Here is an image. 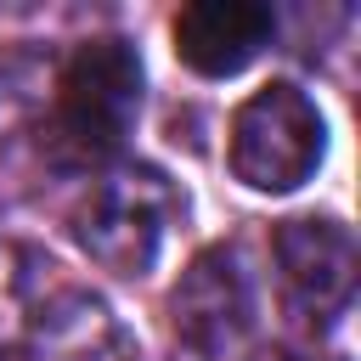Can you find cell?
<instances>
[{
  "instance_id": "8992f818",
  "label": "cell",
  "mask_w": 361,
  "mask_h": 361,
  "mask_svg": "<svg viewBox=\"0 0 361 361\" xmlns=\"http://www.w3.org/2000/svg\"><path fill=\"white\" fill-rule=\"evenodd\" d=\"M276 34V11L259 0H192L175 11V56L203 79L243 73Z\"/></svg>"
},
{
  "instance_id": "ba28073f",
  "label": "cell",
  "mask_w": 361,
  "mask_h": 361,
  "mask_svg": "<svg viewBox=\"0 0 361 361\" xmlns=\"http://www.w3.org/2000/svg\"><path fill=\"white\" fill-rule=\"evenodd\" d=\"M23 259H17V248L11 243H0V333L23 316V271H17Z\"/></svg>"
},
{
  "instance_id": "5b68a950",
  "label": "cell",
  "mask_w": 361,
  "mask_h": 361,
  "mask_svg": "<svg viewBox=\"0 0 361 361\" xmlns=\"http://www.w3.org/2000/svg\"><path fill=\"white\" fill-rule=\"evenodd\" d=\"M169 322H175V338L197 361H231L243 350V338L254 327V288H248L237 248L214 243L180 271V282L169 293Z\"/></svg>"
},
{
  "instance_id": "52a82bcc",
  "label": "cell",
  "mask_w": 361,
  "mask_h": 361,
  "mask_svg": "<svg viewBox=\"0 0 361 361\" xmlns=\"http://www.w3.org/2000/svg\"><path fill=\"white\" fill-rule=\"evenodd\" d=\"M28 361H130V344L102 299L62 293L56 305L39 310Z\"/></svg>"
},
{
  "instance_id": "30bf717a",
  "label": "cell",
  "mask_w": 361,
  "mask_h": 361,
  "mask_svg": "<svg viewBox=\"0 0 361 361\" xmlns=\"http://www.w3.org/2000/svg\"><path fill=\"white\" fill-rule=\"evenodd\" d=\"M0 361H17V355H0Z\"/></svg>"
},
{
  "instance_id": "3957f363",
  "label": "cell",
  "mask_w": 361,
  "mask_h": 361,
  "mask_svg": "<svg viewBox=\"0 0 361 361\" xmlns=\"http://www.w3.org/2000/svg\"><path fill=\"white\" fill-rule=\"evenodd\" d=\"M322 152H327V118L288 79L254 90L231 113L226 158H231V175L243 186H254V192H293V186H305L322 169Z\"/></svg>"
},
{
  "instance_id": "6da1fadb",
  "label": "cell",
  "mask_w": 361,
  "mask_h": 361,
  "mask_svg": "<svg viewBox=\"0 0 361 361\" xmlns=\"http://www.w3.org/2000/svg\"><path fill=\"white\" fill-rule=\"evenodd\" d=\"M141 113V56L130 39H85L51 85V152L62 164H107Z\"/></svg>"
},
{
  "instance_id": "277c9868",
  "label": "cell",
  "mask_w": 361,
  "mask_h": 361,
  "mask_svg": "<svg viewBox=\"0 0 361 361\" xmlns=\"http://www.w3.org/2000/svg\"><path fill=\"white\" fill-rule=\"evenodd\" d=\"M276 248V276H282V299L299 322L327 327L350 310L355 293V237L344 220L333 214H293L276 226L271 237Z\"/></svg>"
},
{
  "instance_id": "9c48e42d",
  "label": "cell",
  "mask_w": 361,
  "mask_h": 361,
  "mask_svg": "<svg viewBox=\"0 0 361 361\" xmlns=\"http://www.w3.org/2000/svg\"><path fill=\"white\" fill-rule=\"evenodd\" d=\"M254 361H293V355H282V350H271V355H254Z\"/></svg>"
},
{
  "instance_id": "7a4b0ae2",
  "label": "cell",
  "mask_w": 361,
  "mask_h": 361,
  "mask_svg": "<svg viewBox=\"0 0 361 361\" xmlns=\"http://www.w3.org/2000/svg\"><path fill=\"white\" fill-rule=\"evenodd\" d=\"M180 220V192L152 164L107 169L73 209V243L113 276H147Z\"/></svg>"
}]
</instances>
